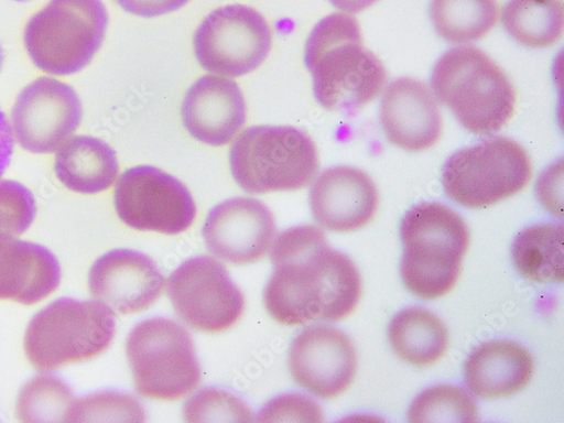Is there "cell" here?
<instances>
[{"mask_svg": "<svg viewBox=\"0 0 564 423\" xmlns=\"http://www.w3.org/2000/svg\"><path fill=\"white\" fill-rule=\"evenodd\" d=\"M271 261L274 271L263 301L278 323L339 322L358 306L360 273L349 257L332 249L319 228L302 225L282 231L272 243Z\"/></svg>", "mask_w": 564, "mask_h": 423, "instance_id": "cell-1", "label": "cell"}, {"mask_svg": "<svg viewBox=\"0 0 564 423\" xmlns=\"http://www.w3.org/2000/svg\"><path fill=\"white\" fill-rule=\"evenodd\" d=\"M316 102L333 112L356 113L382 93L388 73L362 43L356 18L335 13L322 19L305 44Z\"/></svg>", "mask_w": 564, "mask_h": 423, "instance_id": "cell-2", "label": "cell"}, {"mask_svg": "<svg viewBox=\"0 0 564 423\" xmlns=\"http://www.w3.org/2000/svg\"><path fill=\"white\" fill-rule=\"evenodd\" d=\"M404 253L401 275L406 289L426 301L438 300L457 284L471 234L465 220L440 203H421L400 227Z\"/></svg>", "mask_w": 564, "mask_h": 423, "instance_id": "cell-3", "label": "cell"}, {"mask_svg": "<svg viewBox=\"0 0 564 423\" xmlns=\"http://www.w3.org/2000/svg\"><path fill=\"white\" fill-rule=\"evenodd\" d=\"M432 87L457 121L475 134L498 132L514 115L513 84L477 46H459L443 55L434 67Z\"/></svg>", "mask_w": 564, "mask_h": 423, "instance_id": "cell-4", "label": "cell"}, {"mask_svg": "<svg viewBox=\"0 0 564 423\" xmlns=\"http://www.w3.org/2000/svg\"><path fill=\"white\" fill-rule=\"evenodd\" d=\"M229 165L248 194L297 192L316 175L318 155L313 139L299 128L257 126L235 139Z\"/></svg>", "mask_w": 564, "mask_h": 423, "instance_id": "cell-5", "label": "cell"}, {"mask_svg": "<svg viewBox=\"0 0 564 423\" xmlns=\"http://www.w3.org/2000/svg\"><path fill=\"white\" fill-rule=\"evenodd\" d=\"M117 332L115 314L101 302L58 300L29 323L24 350L39 371L99 357L112 345Z\"/></svg>", "mask_w": 564, "mask_h": 423, "instance_id": "cell-6", "label": "cell"}, {"mask_svg": "<svg viewBox=\"0 0 564 423\" xmlns=\"http://www.w3.org/2000/svg\"><path fill=\"white\" fill-rule=\"evenodd\" d=\"M109 24L102 0H51L24 30L29 57L42 72L68 76L101 50Z\"/></svg>", "mask_w": 564, "mask_h": 423, "instance_id": "cell-7", "label": "cell"}, {"mask_svg": "<svg viewBox=\"0 0 564 423\" xmlns=\"http://www.w3.org/2000/svg\"><path fill=\"white\" fill-rule=\"evenodd\" d=\"M139 395L177 401L202 383V368L189 332L174 319L154 317L138 323L126 345Z\"/></svg>", "mask_w": 564, "mask_h": 423, "instance_id": "cell-8", "label": "cell"}, {"mask_svg": "<svg viewBox=\"0 0 564 423\" xmlns=\"http://www.w3.org/2000/svg\"><path fill=\"white\" fill-rule=\"evenodd\" d=\"M533 177L527 150L497 135L453 154L443 169L447 196L469 209H484L522 193Z\"/></svg>", "mask_w": 564, "mask_h": 423, "instance_id": "cell-9", "label": "cell"}, {"mask_svg": "<svg viewBox=\"0 0 564 423\" xmlns=\"http://www.w3.org/2000/svg\"><path fill=\"white\" fill-rule=\"evenodd\" d=\"M272 45L265 19L246 6H227L213 11L194 36L200 66L213 74L241 77L258 69Z\"/></svg>", "mask_w": 564, "mask_h": 423, "instance_id": "cell-10", "label": "cell"}, {"mask_svg": "<svg viewBox=\"0 0 564 423\" xmlns=\"http://www.w3.org/2000/svg\"><path fill=\"white\" fill-rule=\"evenodd\" d=\"M167 295L178 317L200 333L229 330L246 308L245 295L227 269L207 256L182 263L169 278Z\"/></svg>", "mask_w": 564, "mask_h": 423, "instance_id": "cell-11", "label": "cell"}, {"mask_svg": "<svg viewBox=\"0 0 564 423\" xmlns=\"http://www.w3.org/2000/svg\"><path fill=\"white\" fill-rule=\"evenodd\" d=\"M118 217L130 228L177 235L195 223L197 207L186 186L158 167L127 170L115 192Z\"/></svg>", "mask_w": 564, "mask_h": 423, "instance_id": "cell-12", "label": "cell"}, {"mask_svg": "<svg viewBox=\"0 0 564 423\" xmlns=\"http://www.w3.org/2000/svg\"><path fill=\"white\" fill-rule=\"evenodd\" d=\"M83 106L75 89L52 77H40L20 94L12 130L20 147L33 154L58 151L78 129Z\"/></svg>", "mask_w": 564, "mask_h": 423, "instance_id": "cell-13", "label": "cell"}, {"mask_svg": "<svg viewBox=\"0 0 564 423\" xmlns=\"http://www.w3.org/2000/svg\"><path fill=\"white\" fill-rule=\"evenodd\" d=\"M358 368L350 337L332 325H313L291 346L290 369L295 383L322 400H334L352 384Z\"/></svg>", "mask_w": 564, "mask_h": 423, "instance_id": "cell-14", "label": "cell"}, {"mask_svg": "<svg viewBox=\"0 0 564 423\" xmlns=\"http://www.w3.org/2000/svg\"><path fill=\"white\" fill-rule=\"evenodd\" d=\"M276 234L272 212L253 198H232L208 214L203 237L208 250L223 261L245 265L269 251Z\"/></svg>", "mask_w": 564, "mask_h": 423, "instance_id": "cell-15", "label": "cell"}, {"mask_svg": "<svg viewBox=\"0 0 564 423\" xmlns=\"http://www.w3.org/2000/svg\"><path fill=\"white\" fill-rule=\"evenodd\" d=\"M164 285V275L150 257L127 249L106 253L88 273L91 296L117 315L148 310L161 297Z\"/></svg>", "mask_w": 564, "mask_h": 423, "instance_id": "cell-16", "label": "cell"}, {"mask_svg": "<svg viewBox=\"0 0 564 423\" xmlns=\"http://www.w3.org/2000/svg\"><path fill=\"white\" fill-rule=\"evenodd\" d=\"M380 195L371 177L359 169L325 170L311 187L310 207L324 228L349 232L367 226L378 213Z\"/></svg>", "mask_w": 564, "mask_h": 423, "instance_id": "cell-17", "label": "cell"}, {"mask_svg": "<svg viewBox=\"0 0 564 423\" xmlns=\"http://www.w3.org/2000/svg\"><path fill=\"white\" fill-rule=\"evenodd\" d=\"M181 112L187 132L213 148L229 144L247 122L239 84L217 75H205L187 89Z\"/></svg>", "mask_w": 564, "mask_h": 423, "instance_id": "cell-18", "label": "cell"}, {"mask_svg": "<svg viewBox=\"0 0 564 423\" xmlns=\"http://www.w3.org/2000/svg\"><path fill=\"white\" fill-rule=\"evenodd\" d=\"M382 128L390 143L408 152H423L442 138L443 117L430 87L402 77L384 93L380 112Z\"/></svg>", "mask_w": 564, "mask_h": 423, "instance_id": "cell-19", "label": "cell"}, {"mask_svg": "<svg viewBox=\"0 0 564 423\" xmlns=\"http://www.w3.org/2000/svg\"><path fill=\"white\" fill-rule=\"evenodd\" d=\"M61 279L48 249L0 234V301L34 305L55 293Z\"/></svg>", "mask_w": 564, "mask_h": 423, "instance_id": "cell-20", "label": "cell"}, {"mask_svg": "<svg viewBox=\"0 0 564 423\" xmlns=\"http://www.w3.org/2000/svg\"><path fill=\"white\" fill-rule=\"evenodd\" d=\"M534 359L519 344L499 340L480 346L465 365L466 384L478 398L503 399L532 381Z\"/></svg>", "mask_w": 564, "mask_h": 423, "instance_id": "cell-21", "label": "cell"}, {"mask_svg": "<svg viewBox=\"0 0 564 423\" xmlns=\"http://www.w3.org/2000/svg\"><path fill=\"white\" fill-rule=\"evenodd\" d=\"M119 170L113 149L96 137H73L57 151L56 175L77 194L96 195L110 189Z\"/></svg>", "mask_w": 564, "mask_h": 423, "instance_id": "cell-22", "label": "cell"}, {"mask_svg": "<svg viewBox=\"0 0 564 423\" xmlns=\"http://www.w3.org/2000/svg\"><path fill=\"white\" fill-rule=\"evenodd\" d=\"M389 339L397 355L416 367L436 364L449 346L445 323L422 307L400 312L389 325Z\"/></svg>", "mask_w": 564, "mask_h": 423, "instance_id": "cell-23", "label": "cell"}, {"mask_svg": "<svg viewBox=\"0 0 564 423\" xmlns=\"http://www.w3.org/2000/svg\"><path fill=\"white\" fill-rule=\"evenodd\" d=\"M512 261L520 274L538 284L564 280V228L539 224L520 232L512 245Z\"/></svg>", "mask_w": 564, "mask_h": 423, "instance_id": "cell-24", "label": "cell"}, {"mask_svg": "<svg viewBox=\"0 0 564 423\" xmlns=\"http://www.w3.org/2000/svg\"><path fill=\"white\" fill-rule=\"evenodd\" d=\"M509 35L530 48H546L564 30L562 0H509L502 11Z\"/></svg>", "mask_w": 564, "mask_h": 423, "instance_id": "cell-25", "label": "cell"}, {"mask_svg": "<svg viewBox=\"0 0 564 423\" xmlns=\"http://www.w3.org/2000/svg\"><path fill=\"white\" fill-rule=\"evenodd\" d=\"M430 12L436 32L455 44L481 40L499 21L497 0H432Z\"/></svg>", "mask_w": 564, "mask_h": 423, "instance_id": "cell-26", "label": "cell"}, {"mask_svg": "<svg viewBox=\"0 0 564 423\" xmlns=\"http://www.w3.org/2000/svg\"><path fill=\"white\" fill-rule=\"evenodd\" d=\"M74 401L67 383L55 376L40 375L21 390L17 415L22 422H66Z\"/></svg>", "mask_w": 564, "mask_h": 423, "instance_id": "cell-27", "label": "cell"}, {"mask_svg": "<svg viewBox=\"0 0 564 423\" xmlns=\"http://www.w3.org/2000/svg\"><path fill=\"white\" fill-rule=\"evenodd\" d=\"M479 410L471 394L454 386H437L421 392L409 409L412 423H475Z\"/></svg>", "mask_w": 564, "mask_h": 423, "instance_id": "cell-28", "label": "cell"}, {"mask_svg": "<svg viewBox=\"0 0 564 423\" xmlns=\"http://www.w3.org/2000/svg\"><path fill=\"white\" fill-rule=\"evenodd\" d=\"M147 412L132 395L105 391L75 400L66 422H144Z\"/></svg>", "mask_w": 564, "mask_h": 423, "instance_id": "cell-29", "label": "cell"}, {"mask_svg": "<svg viewBox=\"0 0 564 423\" xmlns=\"http://www.w3.org/2000/svg\"><path fill=\"white\" fill-rule=\"evenodd\" d=\"M186 422H252L253 412L237 395L220 389H204L183 408Z\"/></svg>", "mask_w": 564, "mask_h": 423, "instance_id": "cell-30", "label": "cell"}, {"mask_svg": "<svg viewBox=\"0 0 564 423\" xmlns=\"http://www.w3.org/2000/svg\"><path fill=\"white\" fill-rule=\"evenodd\" d=\"M36 215L35 200L23 184L0 180V234L21 235L32 225Z\"/></svg>", "mask_w": 564, "mask_h": 423, "instance_id": "cell-31", "label": "cell"}, {"mask_svg": "<svg viewBox=\"0 0 564 423\" xmlns=\"http://www.w3.org/2000/svg\"><path fill=\"white\" fill-rule=\"evenodd\" d=\"M259 422H323L324 413L313 399L291 393L278 397L264 405Z\"/></svg>", "mask_w": 564, "mask_h": 423, "instance_id": "cell-32", "label": "cell"}, {"mask_svg": "<svg viewBox=\"0 0 564 423\" xmlns=\"http://www.w3.org/2000/svg\"><path fill=\"white\" fill-rule=\"evenodd\" d=\"M189 2L191 0H117L124 12L145 19L171 14Z\"/></svg>", "mask_w": 564, "mask_h": 423, "instance_id": "cell-33", "label": "cell"}, {"mask_svg": "<svg viewBox=\"0 0 564 423\" xmlns=\"http://www.w3.org/2000/svg\"><path fill=\"white\" fill-rule=\"evenodd\" d=\"M14 134L6 113L0 109V178L3 177L14 153Z\"/></svg>", "mask_w": 564, "mask_h": 423, "instance_id": "cell-34", "label": "cell"}, {"mask_svg": "<svg viewBox=\"0 0 564 423\" xmlns=\"http://www.w3.org/2000/svg\"><path fill=\"white\" fill-rule=\"evenodd\" d=\"M328 2L341 12L357 14L371 8L379 0H328Z\"/></svg>", "mask_w": 564, "mask_h": 423, "instance_id": "cell-35", "label": "cell"}, {"mask_svg": "<svg viewBox=\"0 0 564 423\" xmlns=\"http://www.w3.org/2000/svg\"><path fill=\"white\" fill-rule=\"evenodd\" d=\"M6 61V53L2 44H0V70H2Z\"/></svg>", "mask_w": 564, "mask_h": 423, "instance_id": "cell-36", "label": "cell"}]
</instances>
